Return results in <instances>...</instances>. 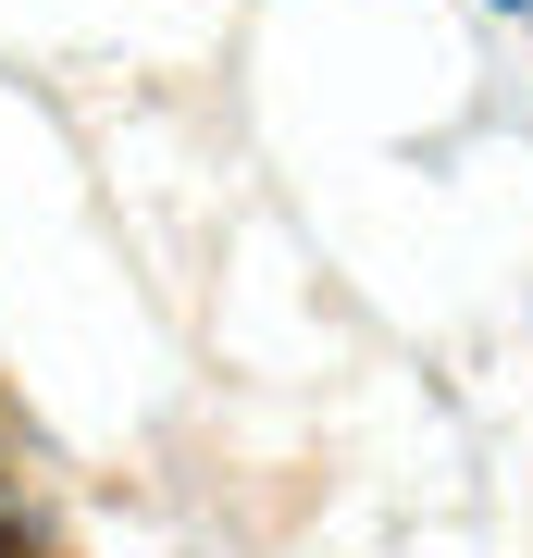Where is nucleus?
Instances as JSON below:
<instances>
[{
	"label": "nucleus",
	"instance_id": "f03ea898",
	"mask_svg": "<svg viewBox=\"0 0 533 558\" xmlns=\"http://www.w3.org/2000/svg\"><path fill=\"white\" fill-rule=\"evenodd\" d=\"M521 13H533V0H521Z\"/></svg>",
	"mask_w": 533,
	"mask_h": 558
},
{
	"label": "nucleus",
	"instance_id": "f257e3e1",
	"mask_svg": "<svg viewBox=\"0 0 533 558\" xmlns=\"http://www.w3.org/2000/svg\"><path fill=\"white\" fill-rule=\"evenodd\" d=\"M496 13H521V0H496Z\"/></svg>",
	"mask_w": 533,
	"mask_h": 558
}]
</instances>
